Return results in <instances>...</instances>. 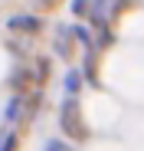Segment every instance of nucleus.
<instances>
[{"label": "nucleus", "mask_w": 144, "mask_h": 151, "mask_svg": "<svg viewBox=\"0 0 144 151\" xmlns=\"http://www.w3.org/2000/svg\"><path fill=\"white\" fill-rule=\"evenodd\" d=\"M10 30H39V17H13L10 20Z\"/></svg>", "instance_id": "nucleus-1"}, {"label": "nucleus", "mask_w": 144, "mask_h": 151, "mask_svg": "<svg viewBox=\"0 0 144 151\" xmlns=\"http://www.w3.org/2000/svg\"><path fill=\"white\" fill-rule=\"evenodd\" d=\"M16 112H20V99L13 95L7 102V109H4V122H16Z\"/></svg>", "instance_id": "nucleus-2"}, {"label": "nucleus", "mask_w": 144, "mask_h": 151, "mask_svg": "<svg viewBox=\"0 0 144 151\" xmlns=\"http://www.w3.org/2000/svg\"><path fill=\"white\" fill-rule=\"evenodd\" d=\"M13 141H16V135H13V132L0 135V151H13Z\"/></svg>", "instance_id": "nucleus-3"}, {"label": "nucleus", "mask_w": 144, "mask_h": 151, "mask_svg": "<svg viewBox=\"0 0 144 151\" xmlns=\"http://www.w3.org/2000/svg\"><path fill=\"white\" fill-rule=\"evenodd\" d=\"M66 89H69L72 95L79 92V72H69V76H66Z\"/></svg>", "instance_id": "nucleus-4"}, {"label": "nucleus", "mask_w": 144, "mask_h": 151, "mask_svg": "<svg viewBox=\"0 0 144 151\" xmlns=\"http://www.w3.org/2000/svg\"><path fill=\"white\" fill-rule=\"evenodd\" d=\"M72 10H76V13H85V10H88V4H85V0H76V4H72Z\"/></svg>", "instance_id": "nucleus-5"}, {"label": "nucleus", "mask_w": 144, "mask_h": 151, "mask_svg": "<svg viewBox=\"0 0 144 151\" xmlns=\"http://www.w3.org/2000/svg\"><path fill=\"white\" fill-rule=\"evenodd\" d=\"M46 151H69V148H66L62 141H53V145H49V148H46Z\"/></svg>", "instance_id": "nucleus-6"}, {"label": "nucleus", "mask_w": 144, "mask_h": 151, "mask_svg": "<svg viewBox=\"0 0 144 151\" xmlns=\"http://www.w3.org/2000/svg\"><path fill=\"white\" fill-rule=\"evenodd\" d=\"M76 36H79L82 43H88V30H85V27H79V30H76Z\"/></svg>", "instance_id": "nucleus-7"}]
</instances>
